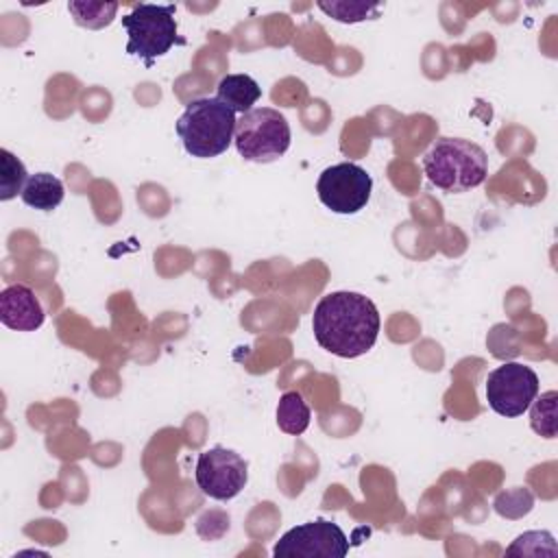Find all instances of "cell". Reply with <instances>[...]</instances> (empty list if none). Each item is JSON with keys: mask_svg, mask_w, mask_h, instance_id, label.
Here are the masks:
<instances>
[{"mask_svg": "<svg viewBox=\"0 0 558 558\" xmlns=\"http://www.w3.org/2000/svg\"><path fill=\"white\" fill-rule=\"evenodd\" d=\"M381 318L377 305L360 292L338 290L325 294L312 314L316 342L344 360L368 353L379 336Z\"/></svg>", "mask_w": 558, "mask_h": 558, "instance_id": "6da1fadb", "label": "cell"}, {"mask_svg": "<svg viewBox=\"0 0 558 558\" xmlns=\"http://www.w3.org/2000/svg\"><path fill=\"white\" fill-rule=\"evenodd\" d=\"M423 172L438 190L462 194L486 181L488 155L471 140L438 137L423 155Z\"/></svg>", "mask_w": 558, "mask_h": 558, "instance_id": "7a4b0ae2", "label": "cell"}, {"mask_svg": "<svg viewBox=\"0 0 558 558\" xmlns=\"http://www.w3.org/2000/svg\"><path fill=\"white\" fill-rule=\"evenodd\" d=\"M238 118L216 96L196 98L187 102L185 111L177 120V135L187 155L196 159H211L222 155L235 133Z\"/></svg>", "mask_w": 558, "mask_h": 558, "instance_id": "3957f363", "label": "cell"}, {"mask_svg": "<svg viewBox=\"0 0 558 558\" xmlns=\"http://www.w3.org/2000/svg\"><path fill=\"white\" fill-rule=\"evenodd\" d=\"M174 4H135L124 17L122 26L129 35L126 52L153 65L155 59L163 57L174 44H185L179 37V24L174 20Z\"/></svg>", "mask_w": 558, "mask_h": 558, "instance_id": "277c9868", "label": "cell"}, {"mask_svg": "<svg viewBox=\"0 0 558 558\" xmlns=\"http://www.w3.org/2000/svg\"><path fill=\"white\" fill-rule=\"evenodd\" d=\"M290 142L292 133L286 116L272 107H253L242 113L233 133L238 155L255 163L277 161L288 153Z\"/></svg>", "mask_w": 558, "mask_h": 558, "instance_id": "5b68a950", "label": "cell"}, {"mask_svg": "<svg viewBox=\"0 0 558 558\" xmlns=\"http://www.w3.org/2000/svg\"><path fill=\"white\" fill-rule=\"evenodd\" d=\"M373 192V177L357 163L342 161L325 168L316 181L318 201L333 214L351 216L366 207Z\"/></svg>", "mask_w": 558, "mask_h": 558, "instance_id": "8992f818", "label": "cell"}, {"mask_svg": "<svg viewBox=\"0 0 558 558\" xmlns=\"http://www.w3.org/2000/svg\"><path fill=\"white\" fill-rule=\"evenodd\" d=\"M538 375L521 362H504L486 377V401L506 418L521 416L538 395Z\"/></svg>", "mask_w": 558, "mask_h": 558, "instance_id": "52a82bcc", "label": "cell"}, {"mask_svg": "<svg viewBox=\"0 0 558 558\" xmlns=\"http://www.w3.org/2000/svg\"><path fill=\"white\" fill-rule=\"evenodd\" d=\"M349 538L338 523L314 519L290 527L272 547L277 558H344Z\"/></svg>", "mask_w": 558, "mask_h": 558, "instance_id": "ba28073f", "label": "cell"}, {"mask_svg": "<svg viewBox=\"0 0 558 558\" xmlns=\"http://www.w3.org/2000/svg\"><path fill=\"white\" fill-rule=\"evenodd\" d=\"M196 484L203 495L216 501H229L242 493L248 482L246 460L227 447L205 449L196 460Z\"/></svg>", "mask_w": 558, "mask_h": 558, "instance_id": "9c48e42d", "label": "cell"}, {"mask_svg": "<svg viewBox=\"0 0 558 558\" xmlns=\"http://www.w3.org/2000/svg\"><path fill=\"white\" fill-rule=\"evenodd\" d=\"M0 320L13 331H35L44 325L46 312L28 286L13 283L0 292Z\"/></svg>", "mask_w": 558, "mask_h": 558, "instance_id": "30bf717a", "label": "cell"}, {"mask_svg": "<svg viewBox=\"0 0 558 558\" xmlns=\"http://www.w3.org/2000/svg\"><path fill=\"white\" fill-rule=\"evenodd\" d=\"M262 87L248 74H227L216 87V98L227 105L233 113H246L259 100Z\"/></svg>", "mask_w": 558, "mask_h": 558, "instance_id": "8fae6325", "label": "cell"}, {"mask_svg": "<svg viewBox=\"0 0 558 558\" xmlns=\"http://www.w3.org/2000/svg\"><path fill=\"white\" fill-rule=\"evenodd\" d=\"M24 205L39 209V211H52L61 205L65 196L63 181L50 172H35L28 177L24 190H22Z\"/></svg>", "mask_w": 558, "mask_h": 558, "instance_id": "7c38bea8", "label": "cell"}, {"mask_svg": "<svg viewBox=\"0 0 558 558\" xmlns=\"http://www.w3.org/2000/svg\"><path fill=\"white\" fill-rule=\"evenodd\" d=\"M310 418H312V412L301 392L290 390L281 395L277 403V425L281 432L290 436H299L310 427Z\"/></svg>", "mask_w": 558, "mask_h": 558, "instance_id": "4fadbf2b", "label": "cell"}, {"mask_svg": "<svg viewBox=\"0 0 558 558\" xmlns=\"http://www.w3.org/2000/svg\"><path fill=\"white\" fill-rule=\"evenodd\" d=\"M118 2H92V0H72L68 2V11L74 22L89 31H100L109 26L118 13Z\"/></svg>", "mask_w": 558, "mask_h": 558, "instance_id": "5bb4252c", "label": "cell"}, {"mask_svg": "<svg viewBox=\"0 0 558 558\" xmlns=\"http://www.w3.org/2000/svg\"><path fill=\"white\" fill-rule=\"evenodd\" d=\"M316 7L331 20L340 24H357L366 20H377L381 13L379 2H347V0H331V2H316Z\"/></svg>", "mask_w": 558, "mask_h": 558, "instance_id": "9a60e30c", "label": "cell"}, {"mask_svg": "<svg viewBox=\"0 0 558 558\" xmlns=\"http://www.w3.org/2000/svg\"><path fill=\"white\" fill-rule=\"evenodd\" d=\"M556 405H558V392L547 390L541 397L536 395L534 401L527 408L530 410V425L543 438H556V434H558Z\"/></svg>", "mask_w": 558, "mask_h": 558, "instance_id": "2e32d148", "label": "cell"}, {"mask_svg": "<svg viewBox=\"0 0 558 558\" xmlns=\"http://www.w3.org/2000/svg\"><path fill=\"white\" fill-rule=\"evenodd\" d=\"M28 181L24 163L7 148L0 150V201H11L22 194Z\"/></svg>", "mask_w": 558, "mask_h": 558, "instance_id": "e0dca14e", "label": "cell"}, {"mask_svg": "<svg viewBox=\"0 0 558 558\" xmlns=\"http://www.w3.org/2000/svg\"><path fill=\"white\" fill-rule=\"evenodd\" d=\"M506 554H521V556H556V543L551 532H525L517 536V541L506 549Z\"/></svg>", "mask_w": 558, "mask_h": 558, "instance_id": "ac0fdd59", "label": "cell"}, {"mask_svg": "<svg viewBox=\"0 0 558 558\" xmlns=\"http://www.w3.org/2000/svg\"><path fill=\"white\" fill-rule=\"evenodd\" d=\"M497 504H512L508 508H504L499 514L504 517H510L512 519V508H517V517L521 514H527L532 510V495L525 490V488H514V490H508V493H501L497 499H495V506Z\"/></svg>", "mask_w": 558, "mask_h": 558, "instance_id": "d6986e66", "label": "cell"}]
</instances>
